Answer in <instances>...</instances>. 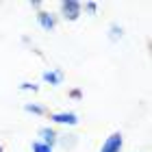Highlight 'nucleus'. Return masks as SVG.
Returning a JSON list of instances; mask_svg holds the SVG:
<instances>
[{
    "mask_svg": "<svg viewBox=\"0 0 152 152\" xmlns=\"http://www.w3.org/2000/svg\"><path fill=\"white\" fill-rule=\"evenodd\" d=\"M80 11H83V4L76 2V0H63L61 2V15H63V20L74 22V20L80 18Z\"/></svg>",
    "mask_w": 152,
    "mask_h": 152,
    "instance_id": "f257e3e1",
    "label": "nucleus"
},
{
    "mask_svg": "<svg viewBox=\"0 0 152 152\" xmlns=\"http://www.w3.org/2000/svg\"><path fill=\"white\" fill-rule=\"evenodd\" d=\"M122 148H124V137H122L120 130H117V133L109 135L107 139H104V143H102L100 152H122Z\"/></svg>",
    "mask_w": 152,
    "mask_h": 152,
    "instance_id": "f03ea898",
    "label": "nucleus"
},
{
    "mask_svg": "<svg viewBox=\"0 0 152 152\" xmlns=\"http://www.w3.org/2000/svg\"><path fill=\"white\" fill-rule=\"evenodd\" d=\"M50 120L54 124H65V126H76L78 124V115L72 111H63V113H52Z\"/></svg>",
    "mask_w": 152,
    "mask_h": 152,
    "instance_id": "7ed1b4c3",
    "label": "nucleus"
},
{
    "mask_svg": "<svg viewBox=\"0 0 152 152\" xmlns=\"http://www.w3.org/2000/svg\"><path fill=\"white\" fill-rule=\"evenodd\" d=\"M57 139H59V135H57V130H54V128H50V126L39 128V141H41V143L54 148V146H57Z\"/></svg>",
    "mask_w": 152,
    "mask_h": 152,
    "instance_id": "20e7f679",
    "label": "nucleus"
},
{
    "mask_svg": "<svg viewBox=\"0 0 152 152\" xmlns=\"http://www.w3.org/2000/svg\"><path fill=\"white\" fill-rule=\"evenodd\" d=\"M37 22H39V26L44 31H54V26H57V20H54V15L52 13H46V11H39L37 13Z\"/></svg>",
    "mask_w": 152,
    "mask_h": 152,
    "instance_id": "39448f33",
    "label": "nucleus"
},
{
    "mask_svg": "<svg viewBox=\"0 0 152 152\" xmlns=\"http://www.w3.org/2000/svg\"><path fill=\"white\" fill-rule=\"evenodd\" d=\"M41 78H44L48 85L59 87L61 83H63V72H59V70H46L44 74H41Z\"/></svg>",
    "mask_w": 152,
    "mask_h": 152,
    "instance_id": "423d86ee",
    "label": "nucleus"
},
{
    "mask_svg": "<svg viewBox=\"0 0 152 152\" xmlns=\"http://www.w3.org/2000/svg\"><path fill=\"white\" fill-rule=\"evenodd\" d=\"M57 143H61V146H63L65 150H70V148H74L76 143H78V137L72 135V133H67V135H59Z\"/></svg>",
    "mask_w": 152,
    "mask_h": 152,
    "instance_id": "0eeeda50",
    "label": "nucleus"
},
{
    "mask_svg": "<svg viewBox=\"0 0 152 152\" xmlns=\"http://www.w3.org/2000/svg\"><path fill=\"white\" fill-rule=\"evenodd\" d=\"M122 35H124V28H122V26L111 24V28H109V39H111V41H117V39H122Z\"/></svg>",
    "mask_w": 152,
    "mask_h": 152,
    "instance_id": "6e6552de",
    "label": "nucleus"
},
{
    "mask_svg": "<svg viewBox=\"0 0 152 152\" xmlns=\"http://www.w3.org/2000/svg\"><path fill=\"white\" fill-rule=\"evenodd\" d=\"M24 111H26V113H33V115H44L46 109L39 107V104H33V102H26V104H24Z\"/></svg>",
    "mask_w": 152,
    "mask_h": 152,
    "instance_id": "1a4fd4ad",
    "label": "nucleus"
},
{
    "mask_svg": "<svg viewBox=\"0 0 152 152\" xmlns=\"http://www.w3.org/2000/svg\"><path fill=\"white\" fill-rule=\"evenodd\" d=\"M31 150H33V152H52V148H50V146H46V143H41L39 139L31 141Z\"/></svg>",
    "mask_w": 152,
    "mask_h": 152,
    "instance_id": "9d476101",
    "label": "nucleus"
},
{
    "mask_svg": "<svg viewBox=\"0 0 152 152\" xmlns=\"http://www.w3.org/2000/svg\"><path fill=\"white\" fill-rule=\"evenodd\" d=\"M20 91H39V87L33 85V83H22V85H20Z\"/></svg>",
    "mask_w": 152,
    "mask_h": 152,
    "instance_id": "9b49d317",
    "label": "nucleus"
},
{
    "mask_svg": "<svg viewBox=\"0 0 152 152\" xmlns=\"http://www.w3.org/2000/svg\"><path fill=\"white\" fill-rule=\"evenodd\" d=\"M85 9L91 13V15H96V11H98V4H96V2H85Z\"/></svg>",
    "mask_w": 152,
    "mask_h": 152,
    "instance_id": "f8f14e48",
    "label": "nucleus"
},
{
    "mask_svg": "<svg viewBox=\"0 0 152 152\" xmlns=\"http://www.w3.org/2000/svg\"><path fill=\"white\" fill-rule=\"evenodd\" d=\"M0 152H2V146H0Z\"/></svg>",
    "mask_w": 152,
    "mask_h": 152,
    "instance_id": "ddd939ff",
    "label": "nucleus"
}]
</instances>
